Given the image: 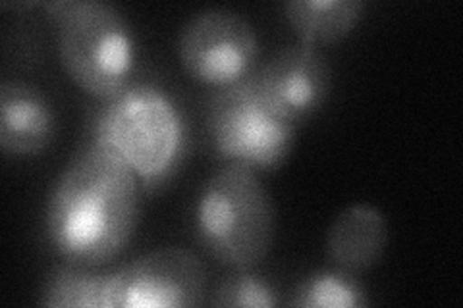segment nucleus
Instances as JSON below:
<instances>
[{
	"instance_id": "1",
	"label": "nucleus",
	"mask_w": 463,
	"mask_h": 308,
	"mask_svg": "<svg viewBox=\"0 0 463 308\" xmlns=\"http://www.w3.org/2000/svg\"><path fill=\"white\" fill-rule=\"evenodd\" d=\"M141 183L136 173L97 143L70 160L51 191L45 233L66 262L100 268L132 241Z\"/></svg>"
},
{
	"instance_id": "3",
	"label": "nucleus",
	"mask_w": 463,
	"mask_h": 308,
	"mask_svg": "<svg viewBox=\"0 0 463 308\" xmlns=\"http://www.w3.org/2000/svg\"><path fill=\"white\" fill-rule=\"evenodd\" d=\"M194 229L209 257L232 270L257 268L277 238V212L257 172L226 164L203 183Z\"/></svg>"
},
{
	"instance_id": "9",
	"label": "nucleus",
	"mask_w": 463,
	"mask_h": 308,
	"mask_svg": "<svg viewBox=\"0 0 463 308\" xmlns=\"http://www.w3.org/2000/svg\"><path fill=\"white\" fill-rule=\"evenodd\" d=\"M56 134L51 100L35 85L6 79L0 85V149L12 156L45 153Z\"/></svg>"
},
{
	"instance_id": "7",
	"label": "nucleus",
	"mask_w": 463,
	"mask_h": 308,
	"mask_svg": "<svg viewBox=\"0 0 463 308\" xmlns=\"http://www.w3.org/2000/svg\"><path fill=\"white\" fill-rule=\"evenodd\" d=\"M207 295V270L182 247H163L110 272L107 308H192Z\"/></svg>"
},
{
	"instance_id": "2",
	"label": "nucleus",
	"mask_w": 463,
	"mask_h": 308,
	"mask_svg": "<svg viewBox=\"0 0 463 308\" xmlns=\"http://www.w3.org/2000/svg\"><path fill=\"white\" fill-rule=\"evenodd\" d=\"M93 143L156 193L182 170L190 151L187 120L174 97L151 81H134L100 100L91 122Z\"/></svg>"
},
{
	"instance_id": "14",
	"label": "nucleus",
	"mask_w": 463,
	"mask_h": 308,
	"mask_svg": "<svg viewBox=\"0 0 463 308\" xmlns=\"http://www.w3.org/2000/svg\"><path fill=\"white\" fill-rule=\"evenodd\" d=\"M211 306L219 308H272L279 295L267 277L250 270H234L211 293Z\"/></svg>"
},
{
	"instance_id": "11",
	"label": "nucleus",
	"mask_w": 463,
	"mask_h": 308,
	"mask_svg": "<svg viewBox=\"0 0 463 308\" xmlns=\"http://www.w3.org/2000/svg\"><path fill=\"white\" fill-rule=\"evenodd\" d=\"M303 45H332L350 35L365 10L364 0H288L282 6Z\"/></svg>"
},
{
	"instance_id": "4",
	"label": "nucleus",
	"mask_w": 463,
	"mask_h": 308,
	"mask_svg": "<svg viewBox=\"0 0 463 308\" xmlns=\"http://www.w3.org/2000/svg\"><path fill=\"white\" fill-rule=\"evenodd\" d=\"M56 27V49L68 76L105 100L134 83L136 39L124 14L103 0H52L43 5Z\"/></svg>"
},
{
	"instance_id": "13",
	"label": "nucleus",
	"mask_w": 463,
	"mask_h": 308,
	"mask_svg": "<svg viewBox=\"0 0 463 308\" xmlns=\"http://www.w3.org/2000/svg\"><path fill=\"white\" fill-rule=\"evenodd\" d=\"M288 304L298 308H361L369 304V297L352 272L321 270L303 277Z\"/></svg>"
},
{
	"instance_id": "6",
	"label": "nucleus",
	"mask_w": 463,
	"mask_h": 308,
	"mask_svg": "<svg viewBox=\"0 0 463 308\" xmlns=\"http://www.w3.org/2000/svg\"><path fill=\"white\" fill-rule=\"evenodd\" d=\"M178 56L194 79L216 89L234 85L259 68L255 27L232 8L199 10L180 29Z\"/></svg>"
},
{
	"instance_id": "10",
	"label": "nucleus",
	"mask_w": 463,
	"mask_h": 308,
	"mask_svg": "<svg viewBox=\"0 0 463 308\" xmlns=\"http://www.w3.org/2000/svg\"><path fill=\"white\" fill-rule=\"evenodd\" d=\"M388 245L384 214L371 204H352L328 228L326 251L330 260L345 272H365L381 262Z\"/></svg>"
},
{
	"instance_id": "5",
	"label": "nucleus",
	"mask_w": 463,
	"mask_h": 308,
	"mask_svg": "<svg viewBox=\"0 0 463 308\" xmlns=\"http://www.w3.org/2000/svg\"><path fill=\"white\" fill-rule=\"evenodd\" d=\"M205 122L213 153L253 172L279 170L296 143V124L269 107L255 71L209 97Z\"/></svg>"
},
{
	"instance_id": "8",
	"label": "nucleus",
	"mask_w": 463,
	"mask_h": 308,
	"mask_svg": "<svg viewBox=\"0 0 463 308\" xmlns=\"http://www.w3.org/2000/svg\"><path fill=\"white\" fill-rule=\"evenodd\" d=\"M259 91L269 107L292 124L309 120L325 107L332 87L328 58L317 47H284L255 70Z\"/></svg>"
},
{
	"instance_id": "12",
	"label": "nucleus",
	"mask_w": 463,
	"mask_h": 308,
	"mask_svg": "<svg viewBox=\"0 0 463 308\" xmlns=\"http://www.w3.org/2000/svg\"><path fill=\"white\" fill-rule=\"evenodd\" d=\"M109 282L110 274L64 260L45 275L37 303L49 308H107Z\"/></svg>"
}]
</instances>
